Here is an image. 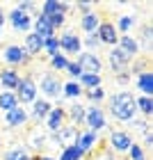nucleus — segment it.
<instances>
[{"label":"nucleus","instance_id":"nucleus-1","mask_svg":"<svg viewBox=\"0 0 153 160\" xmlns=\"http://www.w3.org/2000/svg\"><path fill=\"white\" fill-rule=\"evenodd\" d=\"M110 105H112V114H114L116 119H121V121L133 119V114H135V110H137V101L133 98V94H128V92L116 94Z\"/></svg>","mask_w":153,"mask_h":160},{"label":"nucleus","instance_id":"nucleus-2","mask_svg":"<svg viewBox=\"0 0 153 160\" xmlns=\"http://www.w3.org/2000/svg\"><path fill=\"white\" fill-rule=\"evenodd\" d=\"M78 67L82 73H91V76H98V71H101V62H98V57L96 55H91V53H82L80 55V60H78Z\"/></svg>","mask_w":153,"mask_h":160},{"label":"nucleus","instance_id":"nucleus-3","mask_svg":"<svg viewBox=\"0 0 153 160\" xmlns=\"http://www.w3.org/2000/svg\"><path fill=\"white\" fill-rule=\"evenodd\" d=\"M34 94H37V89H34V82H32V80H21V82H18V98L23 101V103L32 101Z\"/></svg>","mask_w":153,"mask_h":160},{"label":"nucleus","instance_id":"nucleus-4","mask_svg":"<svg viewBox=\"0 0 153 160\" xmlns=\"http://www.w3.org/2000/svg\"><path fill=\"white\" fill-rule=\"evenodd\" d=\"M60 46L67 50V53H78V50H80V39L76 37L73 32H67V34L60 39Z\"/></svg>","mask_w":153,"mask_h":160},{"label":"nucleus","instance_id":"nucleus-5","mask_svg":"<svg viewBox=\"0 0 153 160\" xmlns=\"http://www.w3.org/2000/svg\"><path fill=\"white\" fill-rule=\"evenodd\" d=\"M37 37H39L41 41H46V39H50V37H53V28H50L48 18L43 16V14L37 18Z\"/></svg>","mask_w":153,"mask_h":160},{"label":"nucleus","instance_id":"nucleus-6","mask_svg":"<svg viewBox=\"0 0 153 160\" xmlns=\"http://www.w3.org/2000/svg\"><path fill=\"white\" fill-rule=\"evenodd\" d=\"M87 123L94 128V130H98V128H103L105 126V119H103V112L98 110V108H91L89 112H87Z\"/></svg>","mask_w":153,"mask_h":160},{"label":"nucleus","instance_id":"nucleus-7","mask_svg":"<svg viewBox=\"0 0 153 160\" xmlns=\"http://www.w3.org/2000/svg\"><path fill=\"white\" fill-rule=\"evenodd\" d=\"M98 39L101 41H105V43H116V32H114V28L110 23H103L98 28Z\"/></svg>","mask_w":153,"mask_h":160},{"label":"nucleus","instance_id":"nucleus-8","mask_svg":"<svg viewBox=\"0 0 153 160\" xmlns=\"http://www.w3.org/2000/svg\"><path fill=\"white\" fill-rule=\"evenodd\" d=\"M12 23H14V28H16V30H27V28H30V16H27L25 12H14L12 14Z\"/></svg>","mask_w":153,"mask_h":160},{"label":"nucleus","instance_id":"nucleus-9","mask_svg":"<svg viewBox=\"0 0 153 160\" xmlns=\"http://www.w3.org/2000/svg\"><path fill=\"white\" fill-rule=\"evenodd\" d=\"M130 144H133V142H130V137L126 133H112V147L116 151H126Z\"/></svg>","mask_w":153,"mask_h":160},{"label":"nucleus","instance_id":"nucleus-10","mask_svg":"<svg viewBox=\"0 0 153 160\" xmlns=\"http://www.w3.org/2000/svg\"><path fill=\"white\" fill-rule=\"evenodd\" d=\"M27 119V114L23 112V108H14V110L7 112V123L9 126H18V123H23Z\"/></svg>","mask_w":153,"mask_h":160},{"label":"nucleus","instance_id":"nucleus-11","mask_svg":"<svg viewBox=\"0 0 153 160\" xmlns=\"http://www.w3.org/2000/svg\"><path fill=\"white\" fill-rule=\"evenodd\" d=\"M76 137H78V130H76L73 126H69V128H60L57 140H60V144H73Z\"/></svg>","mask_w":153,"mask_h":160},{"label":"nucleus","instance_id":"nucleus-12","mask_svg":"<svg viewBox=\"0 0 153 160\" xmlns=\"http://www.w3.org/2000/svg\"><path fill=\"white\" fill-rule=\"evenodd\" d=\"M128 60H130V55H128V53H123L121 48H119V50H112V53H110V62H112V67H114V69H121Z\"/></svg>","mask_w":153,"mask_h":160},{"label":"nucleus","instance_id":"nucleus-13","mask_svg":"<svg viewBox=\"0 0 153 160\" xmlns=\"http://www.w3.org/2000/svg\"><path fill=\"white\" fill-rule=\"evenodd\" d=\"M0 82H2L7 89H14V87H18V76L14 73V71H2V73H0Z\"/></svg>","mask_w":153,"mask_h":160},{"label":"nucleus","instance_id":"nucleus-14","mask_svg":"<svg viewBox=\"0 0 153 160\" xmlns=\"http://www.w3.org/2000/svg\"><path fill=\"white\" fill-rule=\"evenodd\" d=\"M41 89L48 94V96H55L57 92H60V82H57L55 78H50V76H46L43 78V82H41Z\"/></svg>","mask_w":153,"mask_h":160},{"label":"nucleus","instance_id":"nucleus-15","mask_svg":"<svg viewBox=\"0 0 153 160\" xmlns=\"http://www.w3.org/2000/svg\"><path fill=\"white\" fill-rule=\"evenodd\" d=\"M23 57H25V53H23L18 46H9V48L5 50V60H9V62H14V64H16V62H23Z\"/></svg>","mask_w":153,"mask_h":160},{"label":"nucleus","instance_id":"nucleus-16","mask_svg":"<svg viewBox=\"0 0 153 160\" xmlns=\"http://www.w3.org/2000/svg\"><path fill=\"white\" fill-rule=\"evenodd\" d=\"M62 119H64L62 110H53V112H50V117H48V128L50 130H60L62 128Z\"/></svg>","mask_w":153,"mask_h":160},{"label":"nucleus","instance_id":"nucleus-17","mask_svg":"<svg viewBox=\"0 0 153 160\" xmlns=\"http://www.w3.org/2000/svg\"><path fill=\"white\" fill-rule=\"evenodd\" d=\"M80 158H82V151H80L78 144H73V147H67V149H64V153H62L60 160H80Z\"/></svg>","mask_w":153,"mask_h":160},{"label":"nucleus","instance_id":"nucleus-18","mask_svg":"<svg viewBox=\"0 0 153 160\" xmlns=\"http://www.w3.org/2000/svg\"><path fill=\"white\" fill-rule=\"evenodd\" d=\"M0 108H2V110H14V108H16V96H14V94H9V92H5L2 96H0Z\"/></svg>","mask_w":153,"mask_h":160},{"label":"nucleus","instance_id":"nucleus-19","mask_svg":"<svg viewBox=\"0 0 153 160\" xmlns=\"http://www.w3.org/2000/svg\"><path fill=\"white\" fill-rule=\"evenodd\" d=\"M140 89L146 94V96H149V94H153V76H151V73H142V76H140Z\"/></svg>","mask_w":153,"mask_h":160},{"label":"nucleus","instance_id":"nucleus-20","mask_svg":"<svg viewBox=\"0 0 153 160\" xmlns=\"http://www.w3.org/2000/svg\"><path fill=\"white\" fill-rule=\"evenodd\" d=\"M25 46H27V50H30V53H39V50H41V46H43V41L37 37V34H27Z\"/></svg>","mask_w":153,"mask_h":160},{"label":"nucleus","instance_id":"nucleus-21","mask_svg":"<svg viewBox=\"0 0 153 160\" xmlns=\"http://www.w3.org/2000/svg\"><path fill=\"white\" fill-rule=\"evenodd\" d=\"M121 50L123 53H128L130 57H133L135 53H137V43L130 39V37H121Z\"/></svg>","mask_w":153,"mask_h":160},{"label":"nucleus","instance_id":"nucleus-22","mask_svg":"<svg viewBox=\"0 0 153 160\" xmlns=\"http://www.w3.org/2000/svg\"><path fill=\"white\" fill-rule=\"evenodd\" d=\"M96 25H98V18H96V14H85V18H82V28L87 32H94L96 30Z\"/></svg>","mask_w":153,"mask_h":160},{"label":"nucleus","instance_id":"nucleus-23","mask_svg":"<svg viewBox=\"0 0 153 160\" xmlns=\"http://www.w3.org/2000/svg\"><path fill=\"white\" fill-rule=\"evenodd\" d=\"M80 78H82V82H85L87 87H91V89H96V87L101 85V78H98V76H91V73H82Z\"/></svg>","mask_w":153,"mask_h":160},{"label":"nucleus","instance_id":"nucleus-24","mask_svg":"<svg viewBox=\"0 0 153 160\" xmlns=\"http://www.w3.org/2000/svg\"><path fill=\"white\" fill-rule=\"evenodd\" d=\"M94 142H96V137H94V133H87V135H82V137H80V151L85 153V151L89 149Z\"/></svg>","mask_w":153,"mask_h":160},{"label":"nucleus","instance_id":"nucleus-25","mask_svg":"<svg viewBox=\"0 0 153 160\" xmlns=\"http://www.w3.org/2000/svg\"><path fill=\"white\" fill-rule=\"evenodd\" d=\"M137 105H140V110H142V112H146V114H151V112H153V101H151L149 96L140 98V101H137Z\"/></svg>","mask_w":153,"mask_h":160},{"label":"nucleus","instance_id":"nucleus-26","mask_svg":"<svg viewBox=\"0 0 153 160\" xmlns=\"http://www.w3.org/2000/svg\"><path fill=\"white\" fill-rule=\"evenodd\" d=\"M48 112H50V105L46 103V101H39V103L34 105V114H37V117H46Z\"/></svg>","mask_w":153,"mask_h":160},{"label":"nucleus","instance_id":"nucleus-27","mask_svg":"<svg viewBox=\"0 0 153 160\" xmlns=\"http://www.w3.org/2000/svg\"><path fill=\"white\" fill-rule=\"evenodd\" d=\"M43 46H46V50L50 55H55V50L60 48V39H55V37H50V39H46L43 41Z\"/></svg>","mask_w":153,"mask_h":160},{"label":"nucleus","instance_id":"nucleus-28","mask_svg":"<svg viewBox=\"0 0 153 160\" xmlns=\"http://www.w3.org/2000/svg\"><path fill=\"white\" fill-rule=\"evenodd\" d=\"M53 67H55V69H67V67H69L67 57H62V55H53Z\"/></svg>","mask_w":153,"mask_h":160},{"label":"nucleus","instance_id":"nucleus-29","mask_svg":"<svg viewBox=\"0 0 153 160\" xmlns=\"http://www.w3.org/2000/svg\"><path fill=\"white\" fill-rule=\"evenodd\" d=\"M5 160H30V158H27V153H23L21 149H16V151H12V153H7Z\"/></svg>","mask_w":153,"mask_h":160},{"label":"nucleus","instance_id":"nucleus-30","mask_svg":"<svg viewBox=\"0 0 153 160\" xmlns=\"http://www.w3.org/2000/svg\"><path fill=\"white\" fill-rule=\"evenodd\" d=\"M64 89H67V96H78V94H80V85L69 82L67 87H64Z\"/></svg>","mask_w":153,"mask_h":160},{"label":"nucleus","instance_id":"nucleus-31","mask_svg":"<svg viewBox=\"0 0 153 160\" xmlns=\"http://www.w3.org/2000/svg\"><path fill=\"white\" fill-rule=\"evenodd\" d=\"M130 156H133L135 160H144V153H142V149L137 147V144H133V147H130Z\"/></svg>","mask_w":153,"mask_h":160},{"label":"nucleus","instance_id":"nucleus-32","mask_svg":"<svg viewBox=\"0 0 153 160\" xmlns=\"http://www.w3.org/2000/svg\"><path fill=\"white\" fill-rule=\"evenodd\" d=\"M71 114H73V119H82L85 117V110L80 105H73V108H71Z\"/></svg>","mask_w":153,"mask_h":160},{"label":"nucleus","instance_id":"nucleus-33","mask_svg":"<svg viewBox=\"0 0 153 160\" xmlns=\"http://www.w3.org/2000/svg\"><path fill=\"white\" fill-rule=\"evenodd\" d=\"M130 25H133V18H130V16H123V18L119 21V28H121V30H128Z\"/></svg>","mask_w":153,"mask_h":160},{"label":"nucleus","instance_id":"nucleus-34","mask_svg":"<svg viewBox=\"0 0 153 160\" xmlns=\"http://www.w3.org/2000/svg\"><path fill=\"white\" fill-rule=\"evenodd\" d=\"M89 98H94V101H98V98H103V89H89Z\"/></svg>","mask_w":153,"mask_h":160},{"label":"nucleus","instance_id":"nucleus-35","mask_svg":"<svg viewBox=\"0 0 153 160\" xmlns=\"http://www.w3.org/2000/svg\"><path fill=\"white\" fill-rule=\"evenodd\" d=\"M67 69H69V73H71V76H82V71H80L78 64H69Z\"/></svg>","mask_w":153,"mask_h":160},{"label":"nucleus","instance_id":"nucleus-36","mask_svg":"<svg viewBox=\"0 0 153 160\" xmlns=\"http://www.w3.org/2000/svg\"><path fill=\"white\" fill-rule=\"evenodd\" d=\"M87 43H89V46H96V43H98V37H89V39H87Z\"/></svg>","mask_w":153,"mask_h":160},{"label":"nucleus","instance_id":"nucleus-37","mask_svg":"<svg viewBox=\"0 0 153 160\" xmlns=\"http://www.w3.org/2000/svg\"><path fill=\"white\" fill-rule=\"evenodd\" d=\"M2 21H5V16H2V12H0V25H2Z\"/></svg>","mask_w":153,"mask_h":160},{"label":"nucleus","instance_id":"nucleus-38","mask_svg":"<svg viewBox=\"0 0 153 160\" xmlns=\"http://www.w3.org/2000/svg\"><path fill=\"white\" fill-rule=\"evenodd\" d=\"M43 160H53V158H43Z\"/></svg>","mask_w":153,"mask_h":160}]
</instances>
